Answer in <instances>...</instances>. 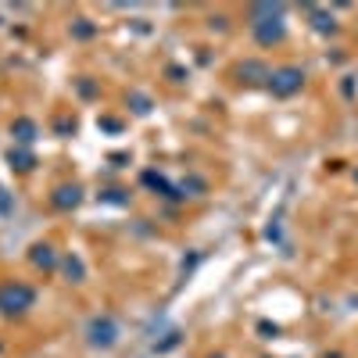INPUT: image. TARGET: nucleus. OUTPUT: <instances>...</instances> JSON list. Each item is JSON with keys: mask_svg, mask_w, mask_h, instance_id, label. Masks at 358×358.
<instances>
[{"mask_svg": "<svg viewBox=\"0 0 358 358\" xmlns=\"http://www.w3.org/2000/svg\"><path fill=\"white\" fill-rule=\"evenodd\" d=\"M90 341H93V344H111V341H115V323H111V319H93Z\"/></svg>", "mask_w": 358, "mask_h": 358, "instance_id": "obj_4", "label": "nucleus"}, {"mask_svg": "<svg viewBox=\"0 0 358 358\" xmlns=\"http://www.w3.org/2000/svg\"><path fill=\"white\" fill-rule=\"evenodd\" d=\"M301 69H280L276 75H272V93H280V97H290V93H298L301 90Z\"/></svg>", "mask_w": 358, "mask_h": 358, "instance_id": "obj_1", "label": "nucleus"}, {"mask_svg": "<svg viewBox=\"0 0 358 358\" xmlns=\"http://www.w3.org/2000/svg\"><path fill=\"white\" fill-rule=\"evenodd\" d=\"M33 301V294L26 290V287H8V290H0V305H4L8 312H15V308H26Z\"/></svg>", "mask_w": 358, "mask_h": 358, "instance_id": "obj_3", "label": "nucleus"}, {"mask_svg": "<svg viewBox=\"0 0 358 358\" xmlns=\"http://www.w3.org/2000/svg\"><path fill=\"white\" fill-rule=\"evenodd\" d=\"M280 18H283V11L276 8V11L269 15V22H255V36L262 39V44H272V39L283 36V22H280Z\"/></svg>", "mask_w": 358, "mask_h": 358, "instance_id": "obj_2", "label": "nucleus"}]
</instances>
